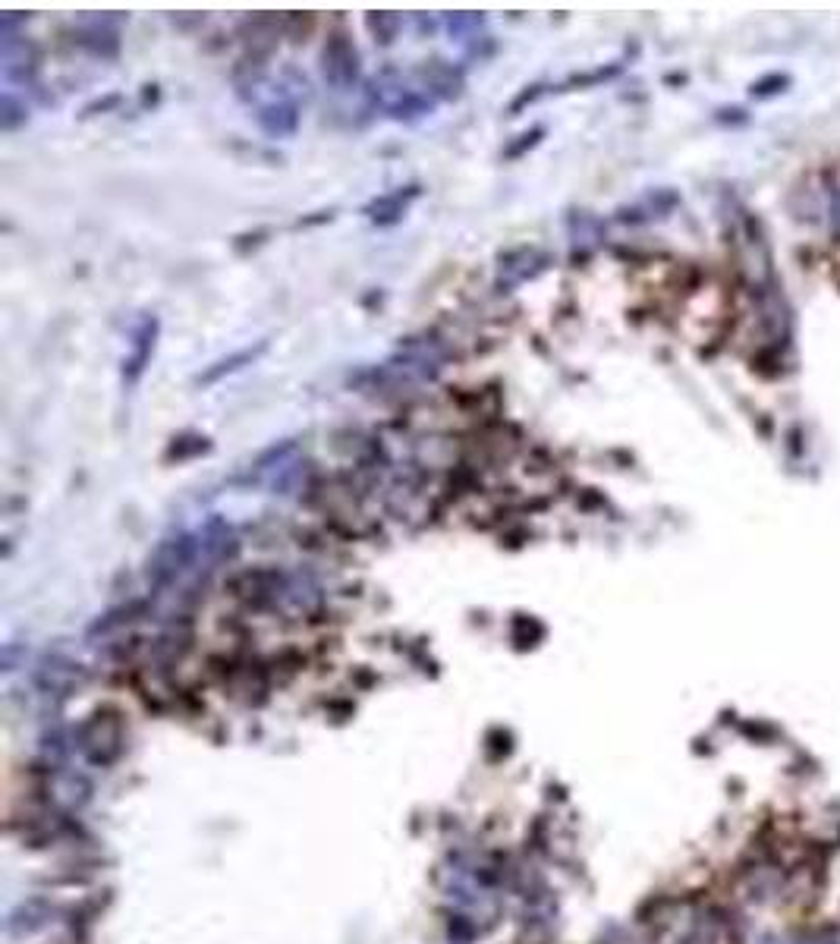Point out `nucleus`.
Wrapping results in <instances>:
<instances>
[{
    "label": "nucleus",
    "instance_id": "1",
    "mask_svg": "<svg viewBox=\"0 0 840 944\" xmlns=\"http://www.w3.org/2000/svg\"><path fill=\"white\" fill-rule=\"evenodd\" d=\"M369 98L375 107H381V111L394 120H419L425 114H432L435 107L432 95L425 89H416V85L394 67H384L381 73L369 79Z\"/></svg>",
    "mask_w": 840,
    "mask_h": 944
},
{
    "label": "nucleus",
    "instance_id": "2",
    "mask_svg": "<svg viewBox=\"0 0 840 944\" xmlns=\"http://www.w3.org/2000/svg\"><path fill=\"white\" fill-rule=\"evenodd\" d=\"M202 557V545L196 532H180L174 539H164L155 554L148 557V583L152 586H167L177 576H183L192 564Z\"/></svg>",
    "mask_w": 840,
    "mask_h": 944
},
{
    "label": "nucleus",
    "instance_id": "3",
    "mask_svg": "<svg viewBox=\"0 0 840 944\" xmlns=\"http://www.w3.org/2000/svg\"><path fill=\"white\" fill-rule=\"evenodd\" d=\"M321 76L337 92H347L359 82V51L347 35H331L321 51Z\"/></svg>",
    "mask_w": 840,
    "mask_h": 944
},
{
    "label": "nucleus",
    "instance_id": "4",
    "mask_svg": "<svg viewBox=\"0 0 840 944\" xmlns=\"http://www.w3.org/2000/svg\"><path fill=\"white\" fill-rule=\"evenodd\" d=\"M158 334H161V321L155 315L145 318L142 325L136 328L133 343H129V353L123 359V372H120L126 388H136V384L142 381V375H145V369L152 366V356H155V347H158Z\"/></svg>",
    "mask_w": 840,
    "mask_h": 944
},
{
    "label": "nucleus",
    "instance_id": "5",
    "mask_svg": "<svg viewBox=\"0 0 840 944\" xmlns=\"http://www.w3.org/2000/svg\"><path fill=\"white\" fill-rule=\"evenodd\" d=\"M255 120L271 139H287L299 130V107L290 95H274L265 104H258Z\"/></svg>",
    "mask_w": 840,
    "mask_h": 944
},
{
    "label": "nucleus",
    "instance_id": "6",
    "mask_svg": "<svg viewBox=\"0 0 840 944\" xmlns=\"http://www.w3.org/2000/svg\"><path fill=\"white\" fill-rule=\"evenodd\" d=\"M548 265V255L545 252H538V249H516V252H510V255H504L501 259V274H498V287H516V284H523V281H529V277H535L538 271H542Z\"/></svg>",
    "mask_w": 840,
    "mask_h": 944
},
{
    "label": "nucleus",
    "instance_id": "7",
    "mask_svg": "<svg viewBox=\"0 0 840 944\" xmlns=\"http://www.w3.org/2000/svg\"><path fill=\"white\" fill-rule=\"evenodd\" d=\"M265 353H268V340H258L255 347H243V350H236V353H230V356L218 359V362H214V366H208V369L199 375V384H205V388H211V384H218L221 378L243 372L246 366H252V362H258Z\"/></svg>",
    "mask_w": 840,
    "mask_h": 944
},
{
    "label": "nucleus",
    "instance_id": "8",
    "mask_svg": "<svg viewBox=\"0 0 840 944\" xmlns=\"http://www.w3.org/2000/svg\"><path fill=\"white\" fill-rule=\"evenodd\" d=\"M419 199V186H406V189H397V192H387V196L375 199L365 205V218L375 221V224H394L403 218V211Z\"/></svg>",
    "mask_w": 840,
    "mask_h": 944
},
{
    "label": "nucleus",
    "instance_id": "9",
    "mask_svg": "<svg viewBox=\"0 0 840 944\" xmlns=\"http://www.w3.org/2000/svg\"><path fill=\"white\" fill-rule=\"evenodd\" d=\"M79 45L95 57H114L120 51V32L107 19H92L89 26L79 29Z\"/></svg>",
    "mask_w": 840,
    "mask_h": 944
},
{
    "label": "nucleus",
    "instance_id": "10",
    "mask_svg": "<svg viewBox=\"0 0 840 944\" xmlns=\"http://www.w3.org/2000/svg\"><path fill=\"white\" fill-rule=\"evenodd\" d=\"M422 79H425V92L428 95H441V98H457L460 85H463L460 70L447 67V63H441V60L428 63V67L422 70Z\"/></svg>",
    "mask_w": 840,
    "mask_h": 944
},
{
    "label": "nucleus",
    "instance_id": "11",
    "mask_svg": "<svg viewBox=\"0 0 840 944\" xmlns=\"http://www.w3.org/2000/svg\"><path fill=\"white\" fill-rule=\"evenodd\" d=\"M447 29H450V35L460 38V41H482L485 35L479 38V32L485 29V19L476 16V13H454L447 19Z\"/></svg>",
    "mask_w": 840,
    "mask_h": 944
},
{
    "label": "nucleus",
    "instance_id": "12",
    "mask_svg": "<svg viewBox=\"0 0 840 944\" xmlns=\"http://www.w3.org/2000/svg\"><path fill=\"white\" fill-rule=\"evenodd\" d=\"M369 29L375 35V41H381V45H391V41L397 38V32H400V16L397 13H372L369 16Z\"/></svg>",
    "mask_w": 840,
    "mask_h": 944
},
{
    "label": "nucleus",
    "instance_id": "13",
    "mask_svg": "<svg viewBox=\"0 0 840 944\" xmlns=\"http://www.w3.org/2000/svg\"><path fill=\"white\" fill-rule=\"evenodd\" d=\"M542 136H545V126H535L532 133H523V136H520V139H523L520 145H510L504 155H507V158H520V155L526 152V148H535V145H538V139H542Z\"/></svg>",
    "mask_w": 840,
    "mask_h": 944
},
{
    "label": "nucleus",
    "instance_id": "14",
    "mask_svg": "<svg viewBox=\"0 0 840 944\" xmlns=\"http://www.w3.org/2000/svg\"><path fill=\"white\" fill-rule=\"evenodd\" d=\"M23 120H26V114H19L13 92H7V95H4V130H16V126L23 123Z\"/></svg>",
    "mask_w": 840,
    "mask_h": 944
}]
</instances>
